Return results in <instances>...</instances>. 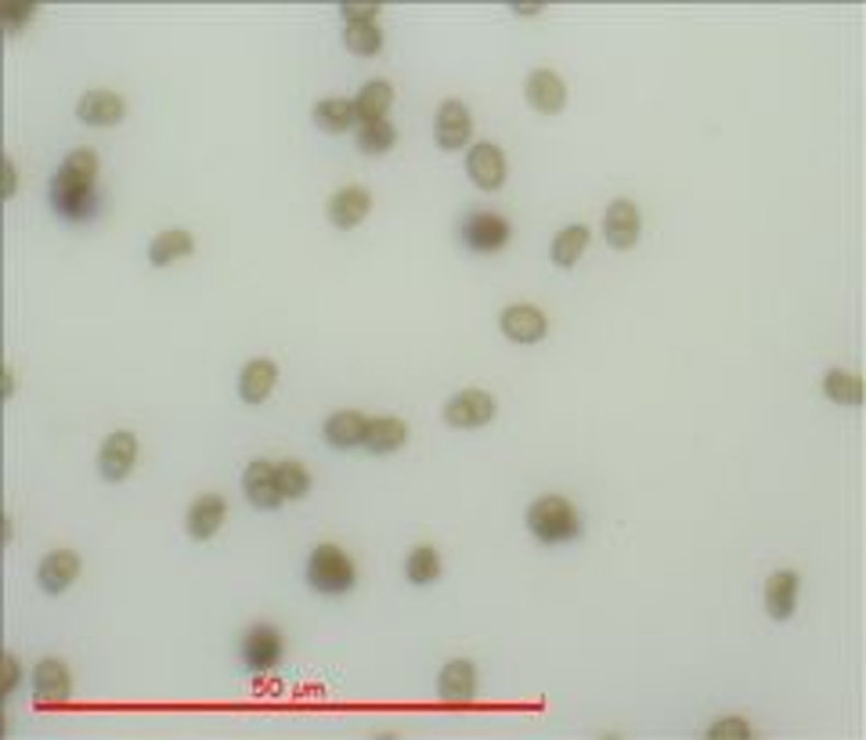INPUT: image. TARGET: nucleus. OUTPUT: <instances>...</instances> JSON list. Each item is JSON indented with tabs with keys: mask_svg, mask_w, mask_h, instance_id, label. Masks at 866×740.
<instances>
[{
	"mask_svg": "<svg viewBox=\"0 0 866 740\" xmlns=\"http://www.w3.org/2000/svg\"><path fill=\"white\" fill-rule=\"evenodd\" d=\"M354 141L365 156H387L394 145H398V127L390 119H373V123H357Z\"/></svg>",
	"mask_w": 866,
	"mask_h": 740,
	"instance_id": "obj_29",
	"label": "nucleus"
},
{
	"mask_svg": "<svg viewBox=\"0 0 866 740\" xmlns=\"http://www.w3.org/2000/svg\"><path fill=\"white\" fill-rule=\"evenodd\" d=\"M340 19L346 22H379V4H340Z\"/></svg>",
	"mask_w": 866,
	"mask_h": 740,
	"instance_id": "obj_36",
	"label": "nucleus"
},
{
	"mask_svg": "<svg viewBox=\"0 0 866 740\" xmlns=\"http://www.w3.org/2000/svg\"><path fill=\"white\" fill-rule=\"evenodd\" d=\"M437 697L444 705H469L477 697V664L466 658H455L437 675Z\"/></svg>",
	"mask_w": 866,
	"mask_h": 740,
	"instance_id": "obj_17",
	"label": "nucleus"
},
{
	"mask_svg": "<svg viewBox=\"0 0 866 740\" xmlns=\"http://www.w3.org/2000/svg\"><path fill=\"white\" fill-rule=\"evenodd\" d=\"M22 683V664L15 653H4V697H11Z\"/></svg>",
	"mask_w": 866,
	"mask_h": 740,
	"instance_id": "obj_37",
	"label": "nucleus"
},
{
	"mask_svg": "<svg viewBox=\"0 0 866 740\" xmlns=\"http://www.w3.org/2000/svg\"><path fill=\"white\" fill-rule=\"evenodd\" d=\"M228 521V502L225 496H217V491H206L200 496L192 505H189V516H184V527H189V538L195 542H209L220 527Z\"/></svg>",
	"mask_w": 866,
	"mask_h": 740,
	"instance_id": "obj_15",
	"label": "nucleus"
},
{
	"mask_svg": "<svg viewBox=\"0 0 866 740\" xmlns=\"http://www.w3.org/2000/svg\"><path fill=\"white\" fill-rule=\"evenodd\" d=\"M77 116L87 127H116L127 116V102L116 91H87L77 102Z\"/></svg>",
	"mask_w": 866,
	"mask_h": 740,
	"instance_id": "obj_20",
	"label": "nucleus"
},
{
	"mask_svg": "<svg viewBox=\"0 0 866 740\" xmlns=\"http://www.w3.org/2000/svg\"><path fill=\"white\" fill-rule=\"evenodd\" d=\"M510 239H513L510 220H505L502 214H491V209H474V214H466L459 220V242L477 257L505 250Z\"/></svg>",
	"mask_w": 866,
	"mask_h": 740,
	"instance_id": "obj_3",
	"label": "nucleus"
},
{
	"mask_svg": "<svg viewBox=\"0 0 866 740\" xmlns=\"http://www.w3.org/2000/svg\"><path fill=\"white\" fill-rule=\"evenodd\" d=\"M499 329H502V337L513 343H538L549 332V318L542 315V307L535 304H510V307H502Z\"/></svg>",
	"mask_w": 866,
	"mask_h": 740,
	"instance_id": "obj_13",
	"label": "nucleus"
},
{
	"mask_svg": "<svg viewBox=\"0 0 866 740\" xmlns=\"http://www.w3.org/2000/svg\"><path fill=\"white\" fill-rule=\"evenodd\" d=\"M52 195V209L61 217V220H72V225H80V220H91L98 214V192H69V189H47Z\"/></svg>",
	"mask_w": 866,
	"mask_h": 740,
	"instance_id": "obj_27",
	"label": "nucleus"
},
{
	"mask_svg": "<svg viewBox=\"0 0 866 740\" xmlns=\"http://www.w3.org/2000/svg\"><path fill=\"white\" fill-rule=\"evenodd\" d=\"M192 250H195L192 231L167 228V231H159L152 242H148V264H152V267H170L173 261H184V257H192Z\"/></svg>",
	"mask_w": 866,
	"mask_h": 740,
	"instance_id": "obj_24",
	"label": "nucleus"
},
{
	"mask_svg": "<svg viewBox=\"0 0 866 740\" xmlns=\"http://www.w3.org/2000/svg\"><path fill=\"white\" fill-rule=\"evenodd\" d=\"M823 394L837 405H859L863 401V379L856 373H845V368H831L823 376Z\"/></svg>",
	"mask_w": 866,
	"mask_h": 740,
	"instance_id": "obj_32",
	"label": "nucleus"
},
{
	"mask_svg": "<svg viewBox=\"0 0 866 740\" xmlns=\"http://www.w3.org/2000/svg\"><path fill=\"white\" fill-rule=\"evenodd\" d=\"M15 192H19V167L15 159L4 156V200H15Z\"/></svg>",
	"mask_w": 866,
	"mask_h": 740,
	"instance_id": "obj_38",
	"label": "nucleus"
},
{
	"mask_svg": "<svg viewBox=\"0 0 866 740\" xmlns=\"http://www.w3.org/2000/svg\"><path fill=\"white\" fill-rule=\"evenodd\" d=\"M343 44L351 55H379L383 52V26L379 22H346L343 26Z\"/></svg>",
	"mask_w": 866,
	"mask_h": 740,
	"instance_id": "obj_30",
	"label": "nucleus"
},
{
	"mask_svg": "<svg viewBox=\"0 0 866 740\" xmlns=\"http://www.w3.org/2000/svg\"><path fill=\"white\" fill-rule=\"evenodd\" d=\"M80 571H83V560L77 549H55L36 563V585H41L47 596H61V592L72 589Z\"/></svg>",
	"mask_w": 866,
	"mask_h": 740,
	"instance_id": "obj_10",
	"label": "nucleus"
},
{
	"mask_svg": "<svg viewBox=\"0 0 866 740\" xmlns=\"http://www.w3.org/2000/svg\"><path fill=\"white\" fill-rule=\"evenodd\" d=\"M404 578L412 585H430L441 578V557L433 546H415L404 560Z\"/></svg>",
	"mask_w": 866,
	"mask_h": 740,
	"instance_id": "obj_31",
	"label": "nucleus"
},
{
	"mask_svg": "<svg viewBox=\"0 0 866 740\" xmlns=\"http://www.w3.org/2000/svg\"><path fill=\"white\" fill-rule=\"evenodd\" d=\"M368 209H373V192H368L365 184H343V189L332 192L326 214H329L332 228L351 231L368 217Z\"/></svg>",
	"mask_w": 866,
	"mask_h": 740,
	"instance_id": "obj_12",
	"label": "nucleus"
},
{
	"mask_svg": "<svg viewBox=\"0 0 866 740\" xmlns=\"http://www.w3.org/2000/svg\"><path fill=\"white\" fill-rule=\"evenodd\" d=\"M307 585L321 596H343L357 585V571L354 560L346 557L340 546H315V553L307 557Z\"/></svg>",
	"mask_w": 866,
	"mask_h": 740,
	"instance_id": "obj_2",
	"label": "nucleus"
},
{
	"mask_svg": "<svg viewBox=\"0 0 866 740\" xmlns=\"http://www.w3.org/2000/svg\"><path fill=\"white\" fill-rule=\"evenodd\" d=\"M282 653H286V644H282V633L275 625H253L239 639V661L246 664L250 675L275 672L282 664Z\"/></svg>",
	"mask_w": 866,
	"mask_h": 740,
	"instance_id": "obj_4",
	"label": "nucleus"
},
{
	"mask_svg": "<svg viewBox=\"0 0 866 740\" xmlns=\"http://www.w3.org/2000/svg\"><path fill=\"white\" fill-rule=\"evenodd\" d=\"M408 441V423L398 415H376L368 419V434H365V452L373 455H390L398 452Z\"/></svg>",
	"mask_w": 866,
	"mask_h": 740,
	"instance_id": "obj_25",
	"label": "nucleus"
},
{
	"mask_svg": "<svg viewBox=\"0 0 866 740\" xmlns=\"http://www.w3.org/2000/svg\"><path fill=\"white\" fill-rule=\"evenodd\" d=\"M708 737H711V740H729V737H754V726H751L748 719H740V715H729V719L711 722Z\"/></svg>",
	"mask_w": 866,
	"mask_h": 740,
	"instance_id": "obj_35",
	"label": "nucleus"
},
{
	"mask_svg": "<svg viewBox=\"0 0 866 740\" xmlns=\"http://www.w3.org/2000/svg\"><path fill=\"white\" fill-rule=\"evenodd\" d=\"M394 105V88L387 80H368L362 83V91L354 98V109H357V119L362 123H373V119H387Z\"/></svg>",
	"mask_w": 866,
	"mask_h": 740,
	"instance_id": "obj_28",
	"label": "nucleus"
},
{
	"mask_svg": "<svg viewBox=\"0 0 866 740\" xmlns=\"http://www.w3.org/2000/svg\"><path fill=\"white\" fill-rule=\"evenodd\" d=\"M4 538H8V542L15 538V521H11V516H4Z\"/></svg>",
	"mask_w": 866,
	"mask_h": 740,
	"instance_id": "obj_41",
	"label": "nucleus"
},
{
	"mask_svg": "<svg viewBox=\"0 0 866 740\" xmlns=\"http://www.w3.org/2000/svg\"><path fill=\"white\" fill-rule=\"evenodd\" d=\"M275 384H278V365L271 357H250L239 373V398L246 405H260L271 398Z\"/></svg>",
	"mask_w": 866,
	"mask_h": 740,
	"instance_id": "obj_21",
	"label": "nucleus"
},
{
	"mask_svg": "<svg viewBox=\"0 0 866 740\" xmlns=\"http://www.w3.org/2000/svg\"><path fill=\"white\" fill-rule=\"evenodd\" d=\"M242 496H246V502L253 505V510H278L286 499H282V491H278L275 463L253 459L250 466H246V470H242Z\"/></svg>",
	"mask_w": 866,
	"mask_h": 740,
	"instance_id": "obj_14",
	"label": "nucleus"
},
{
	"mask_svg": "<svg viewBox=\"0 0 866 740\" xmlns=\"http://www.w3.org/2000/svg\"><path fill=\"white\" fill-rule=\"evenodd\" d=\"M589 228L585 225H567L556 231V239L549 242V257H552V264L556 267H574L581 257H585L589 250Z\"/></svg>",
	"mask_w": 866,
	"mask_h": 740,
	"instance_id": "obj_26",
	"label": "nucleus"
},
{
	"mask_svg": "<svg viewBox=\"0 0 866 740\" xmlns=\"http://www.w3.org/2000/svg\"><path fill=\"white\" fill-rule=\"evenodd\" d=\"M311 116H315V127L326 134H346L362 123L357 119L354 98H321V102H315Z\"/></svg>",
	"mask_w": 866,
	"mask_h": 740,
	"instance_id": "obj_23",
	"label": "nucleus"
},
{
	"mask_svg": "<svg viewBox=\"0 0 866 740\" xmlns=\"http://www.w3.org/2000/svg\"><path fill=\"white\" fill-rule=\"evenodd\" d=\"M499 412V401L491 398L488 390H477V387H466L459 394H452L448 401H444V423L455 426V430H477L494 419Z\"/></svg>",
	"mask_w": 866,
	"mask_h": 740,
	"instance_id": "obj_6",
	"label": "nucleus"
},
{
	"mask_svg": "<svg viewBox=\"0 0 866 740\" xmlns=\"http://www.w3.org/2000/svg\"><path fill=\"white\" fill-rule=\"evenodd\" d=\"M15 387H19V384H15V368L8 365V368H4V398H8V401L15 398Z\"/></svg>",
	"mask_w": 866,
	"mask_h": 740,
	"instance_id": "obj_39",
	"label": "nucleus"
},
{
	"mask_svg": "<svg viewBox=\"0 0 866 740\" xmlns=\"http://www.w3.org/2000/svg\"><path fill=\"white\" fill-rule=\"evenodd\" d=\"M134 463H138V437L130 434V430H113L102 448H98V474H102L109 485H119V480H127Z\"/></svg>",
	"mask_w": 866,
	"mask_h": 740,
	"instance_id": "obj_8",
	"label": "nucleus"
},
{
	"mask_svg": "<svg viewBox=\"0 0 866 740\" xmlns=\"http://www.w3.org/2000/svg\"><path fill=\"white\" fill-rule=\"evenodd\" d=\"M527 532L535 535L542 546H563L581 535V516L563 496H542L527 505Z\"/></svg>",
	"mask_w": 866,
	"mask_h": 740,
	"instance_id": "obj_1",
	"label": "nucleus"
},
{
	"mask_svg": "<svg viewBox=\"0 0 866 740\" xmlns=\"http://www.w3.org/2000/svg\"><path fill=\"white\" fill-rule=\"evenodd\" d=\"M365 434H368V415L354 412V409L332 412L326 419V426H321V437H326L329 448H337V452L365 448Z\"/></svg>",
	"mask_w": 866,
	"mask_h": 740,
	"instance_id": "obj_19",
	"label": "nucleus"
},
{
	"mask_svg": "<svg viewBox=\"0 0 866 740\" xmlns=\"http://www.w3.org/2000/svg\"><path fill=\"white\" fill-rule=\"evenodd\" d=\"M524 98L531 109L552 116L567 105V83L560 80V72H552V69H531L527 83H524Z\"/></svg>",
	"mask_w": 866,
	"mask_h": 740,
	"instance_id": "obj_18",
	"label": "nucleus"
},
{
	"mask_svg": "<svg viewBox=\"0 0 866 740\" xmlns=\"http://www.w3.org/2000/svg\"><path fill=\"white\" fill-rule=\"evenodd\" d=\"M433 134H437V145L444 152H463L474 145V113L466 109V102L444 98L437 105V116H433Z\"/></svg>",
	"mask_w": 866,
	"mask_h": 740,
	"instance_id": "obj_5",
	"label": "nucleus"
},
{
	"mask_svg": "<svg viewBox=\"0 0 866 740\" xmlns=\"http://www.w3.org/2000/svg\"><path fill=\"white\" fill-rule=\"evenodd\" d=\"M30 686H33V701L36 705H66L72 697V672L66 661L58 658H44L33 664L30 672Z\"/></svg>",
	"mask_w": 866,
	"mask_h": 740,
	"instance_id": "obj_9",
	"label": "nucleus"
},
{
	"mask_svg": "<svg viewBox=\"0 0 866 740\" xmlns=\"http://www.w3.org/2000/svg\"><path fill=\"white\" fill-rule=\"evenodd\" d=\"M798 589H801V578L798 571H776L770 574V582H765V611H770L773 622H787L790 614L798 607Z\"/></svg>",
	"mask_w": 866,
	"mask_h": 740,
	"instance_id": "obj_22",
	"label": "nucleus"
},
{
	"mask_svg": "<svg viewBox=\"0 0 866 740\" xmlns=\"http://www.w3.org/2000/svg\"><path fill=\"white\" fill-rule=\"evenodd\" d=\"M36 11H41V8H36V4H26V0H22V4H8V8H4V19H0V22H4V33H8V36H15L19 30H26L30 22L36 19Z\"/></svg>",
	"mask_w": 866,
	"mask_h": 740,
	"instance_id": "obj_34",
	"label": "nucleus"
},
{
	"mask_svg": "<svg viewBox=\"0 0 866 740\" xmlns=\"http://www.w3.org/2000/svg\"><path fill=\"white\" fill-rule=\"evenodd\" d=\"M510 11H513V15H538L542 4H513Z\"/></svg>",
	"mask_w": 866,
	"mask_h": 740,
	"instance_id": "obj_40",
	"label": "nucleus"
},
{
	"mask_svg": "<svg viewBox=\"0 0 866 740\" xmlns=\"http://www.w3.org/2000/svg\"><path fill=\"white\" fill-rule=\"evenodd\" d=\"M466 174L477 189L485 192H499L510 174V163H505V152L494 141H474L466 148Z\"/></svg>",
	"mask_w": 866,
	"mask_h": 740,
	"instance_id": "obj_7",
	"label": "nucleus"
},
{
	"mask_svg": "<svg viewBox=\"0 0 866 740\" xmlns=\"http://www.w3.org/2000/svg\"><path fill=\"white\" fill-rule=\"evenodd\" d=\"M98 152L94 148H72L61 159L58 174L52 178V189H69V192H98Z\"/></svg>",
	"mask_w": 866,
	"mask_h": 740,
	"instance_id": "obj_16",
	"label": "nucleus"
},
{
	"mask_svg": "<svg viewBox=\"0 0 866 740\" xmlns=\"http://www.w3.org/2000/svg\"><path fill=\"white\" fill-rule=\"evenodd\" d=\"M275 477H278V491H282V499H304L307 491H311V474H307V466L304 463H296V459H282L275 463Z\"/></svg>",
	"mask_w": 866,
	"mask_h": 740,
	"instance_id": "obj_33",
	"label": "nucleus"
},
{
	"mask_svg": "<svg viewBox=\"0 0 866 740\" xmlns=\"http://www.w3.org/2000/svg\"><path fill=\"white\" fill-rule=\"evenodd\" d=\"M642 236V214L633 200H614L603 214V239L614 250H633Z\"/></svg>",
	"mask_w": 866,
	"mask_h": 740,
	"instance_id": "obj_11",
	"label": "nucleus"
}]
</instances>
